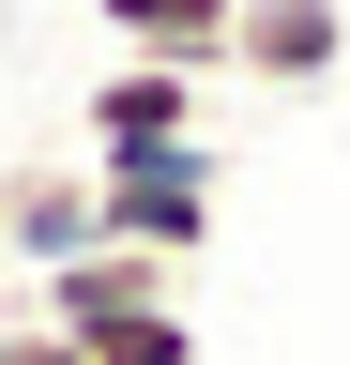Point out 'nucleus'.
<instances>
[{"mask_svg":"<svg viewBox=\"0 0 350 365\" xmlns=\"http://www.w3.org/2000/svg\"><path fill=\"white\" fill-rule=\"evenodd\" d=\"M92 198H107V244L198 259V244H213V198H229V182H213V137H198V153H107V168H92Z\"/></svg>","mask_w":350,"mask_h":365,"instance_id":"1","label":"nucleus"},{"mask_svg":"<svg viewBox=\"0 0 350 365\" xmlns=\"http://www.w3.org/2000/svg\"><path fill=\"white\" fill-rule=\"evenodd\" d=\"M76 244H107V198H92V153H0V259L46 274Z\"/></svg>","mask_w":350,"mask_h":365,"instance_id":"2","label":"nucleus"},{"mask_svg":"<svg viewBox=\"0 0 350 365\" xmlns=\"http://www.w3.org/2000/svg\"><path fill=\"white\" fill-rule=\"evenodd\" d=\"M76 153H198V76L183 61H107L92 76V107H76Z\"/></svg>","mask_w":350,"mask_h":365,"instance_id":"3","label":"nucleus"},{"mask_svg":"<svg viewBox=\"0 0 350 365\" xmlns=\"http://www.w3.org/2000/svg\"><path fill=\"white\" fill-rule=\"evenodd\" d=\"M350 61V0H244L229 16V76H259V91H320Z\"/></svg>","mask_w":350,"mask_h":365,"instance_id":"4","label":"nucleus"},{"mask_svg":"<svg viewBox=\"0 0 350 365\" xmlns=\"http://www.w3.org/2000/svg\"><path fill=\"white\" fill-rule=\"evenodd\" d=\"M122 31V61H183V76H229V16L244 0H92Z\"/></svg>","mask_w":350,"mask_h":365,"instance_id":"5","label":"nucleus"},{"mask_svg":"<svg viewBox=\"0 0 350 365\" xmlns=\"http://www.w3.org/2000/svg\"><path fill=\"white\" fill-rule=\"evenodd\" d=\"M0 365H92V350H76V335H46L31 304H0Z\"/></svg>","mask_w":350,"mask_h":365,"instance_id":"6","label":"nucleus"}]
</instances>
